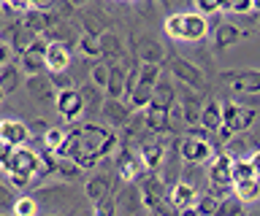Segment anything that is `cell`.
Listing matches in <instances>:
<instances>
[{
    "mask_svg": "<svg viewBox=\"0 0 260 216\" xmlns=\"http://www.w3.org/2000/svg\"><path fill=\"white\" fill-rule=\"evenodd\" d=\"M249 165H252V170H255V176L260 179V149L255 151V154H249Z\"/></svg>",
    "mask_w": 260,
    "mask_h": 216,
    "instance_id": "obj_44",
    "label": "cell"
},
{
    "mask_svg": "<svg viewBox=\"0 0 260 216\" xmlns=\"http://www.w3.org/2000/svg\"><path fill=\"white\" fill-rule=\"evenodd\" d=\"M149 216H154V213H149Z\"/></svg>",
    "mask_w": 260,
    "mask_h": 216,
    "instance_id": "obj_49",
    "label": "cell"
},
{
    "mask_svg": "<svg viewBox=\"0 0 260 216\" xmlns=\"http://www.w3.org/2000/svg\"><path fill=\"white\" fill-rule=\"evenodd\" d=\"M117 195H106L103 200H98V203H92V216H117Z\"/></svg>",
    "mask_w": 260,
    "mask_h": 216,
    "instance_id": "obj_34",
    "label": "cell"
},
{
    "mask_svg": "<svg viewBox=\"0 0 260 216\" xmlns=\"http://www.w3.org/2000/svg\"><path fill=\"white\" fill-rule=\"evenodd\" d=\"M225 11H233V14H252V3H249V0H241V3H225Z\"/></svg>",
    "mask_w": 260,
    "mask_h": 216,
    "instance_id": "obj_43",
    "label": "cell"
},
{
    "mask_svg": "<svg viewBox=\"0 0 260 216\" xmlns=\"http://www.w3.org/2000/svg\"><path fill=\"white\" fill-rule=\"evenodd\" d=\"M133 114H136V111L130 108L125 100H106L101 116H103L111 127H127L130 119H133Z\"/></svg>",
    "mask_w": 260,
    "mask_h": 216,
    "instance_id": "obj_20",
    "label": "cell"
},
{
    "mask_svg": "<svg viewBox=\"0 0 260 216\" xmlns=\"http://www.w3.org/2000/svg\"><path fill=\"white\" fill-rule=\"evenodd\" d=\"M233 195L241 203H255V200H260V179H249V181L239 184V187H233Z\"/></svg>",
    "mask_w": 260,
    "mask_h": 216,
    "instance_id": "obj_27",
    "label": "cell"
},
{
    "mask_svg": "<svg viewBox=\"0 0 260 216\" xmlns=\"http://www.w3.org/2000/svg\"><path fill=\"white\" fill-rule=\"evenodd\" d=\"M119 184H117V176L109 173V170H95L89 179L84 181V195L87 200H92V203H98V200H103L106 195H117Z\"/></svg>",
    "mask_w": 260,
    "mask_h": 216,
    "instance_id": "obj_5",
    "label": "cell"
},
{
    "mask_svg": "<svg viewBox=\"0 0 260 216\" xmlns=\"http://www.w3.org/2000/svg\"><path fill=\"white\" fill-rule=\"evenodd\" d=\"M249 179H257L249 159H233V187H239V184L249 181Z\"/></svg>",
    "mask_w": 260,
    "mask_h": 216,
    "instance_id": "obj_32",
    "label": "cell"
},
{
    "mask_svg": "<svg viewBox=\"0 0 260 216\" xmlns=\"http://www.w3.org/2000/svg\"><path fill=\"white\" fill-rule=\"evenodd\" d=\"M219 81L231 84V90L244 95H260V70H225Z\"/></svg>",
    "mask_w": 260,
    "mask_h": 216,
    "instance_id": "obj_9",
    "label": "cell"
},
{
    "mask_svg": "<svg viewBox=\"0 0 260 216\" xmlns=\"http://www.w3.org/2000/svg\"><path fill=\"white\" fill-rule=\"evenodd\" d=\"M241 30L236 27V25H231V22H219V25L214 27V49L217 52H228L231 46H236L241 41Z\"/></svg>",
    "mask_w": 260,
    "mask_h": 216,
    "instance_id": "obj_22",
    "label": "cell"
},
{
    "mask_svg": "<svg viewBox=\"0 0 260 216\" xmlns=\"http://www.w3.org/2000/svg\"><path fill=\"white\" fill-rule=\"evenodd\" d=\"M195 11L201 14V17H206V14H219V11H225V3H214V0H198L195 3Z\"/></svg>",
    "mask_w": 260,
    "mask_h": 216,
    "instance_id": "obj_40",
    "label": "cell"
},
{
    "mask_svg": "<svg viewBox=\"0 0 260 216\" xmlns=\"http://www.w3.org/2000/svg\"><path fill=\"white\" fill-rule=\"evenodd\" d=\"M176 108H182V116H184V122L195 127V124H201V111H203V103L198 98V92L190 90V87H182L179 90V106Z\"/></svg>",
    "mask_w": 260,
    "mask_h": 216,
    "instance_id": "obj_15",
    "label": "cell"
},
{
    "mask_svg": "<svg viewBox=\"0 0 260 216\" xmlns=\"http://www.w3.org/2000/svg\"><path fill=\"white\" fill-rule=\"evenodd\" d=\"M16 200H19V197L14 195V187H11V184H3V181H0V213L14 211Z\"/></svg>",
    "mask_w": 260,
    "mask_h": 216,
    "instance_id": "obj_39",
    "label": "cell"
},
{
    "mask_svg": "<svg viewBox=\"0 0 260 216\" xmlns=\"http://www.w3.org/2000/svg\"><path fill=\"white\" fill-rule=\"evenodd\" d=\"M176 100H179V87H174V78H171L168 73H162L160 81H157V87H154V95H152L149 108L171 114V108H176Z\"/></svg>",
    "mask_w": 260,
    "mask_h": 216,
    "instance_id": "obj_10",
    "label": "cell"
},
{
    "mask_svg": "<svg viewBox=\"0 0 260 216\" xmlns=\"http://www.w3.org/2000/svg\"><path fill=\"white\" fill-rule=\"evenodd\" d=\"M76 19L81 25V33L89 38H101L103 33H109V17L101 9H81L76 11Z\"/></svg>",
    "mask_w": 260,
    "mask_h": 216,
    "instance_id": "obj_11",
    "label": "cell"
},
{
    "mask_svg": "<svg viewBox=\"0 0 260 216\" xmlns=\"http://www.w3.org/2000/svg\"><path fill=\"white\" fill-rule=\"evenodd\" d=\"M57 114H60L65 122H76V119L84 114V100H81L79 90H68V92H57L54 98Z\"/></svg>",
    "mask_w": 260,
    "mask_h": 216,
    "instance_id": "obj_14",
    "label": "cell"
},
{
    "mask_svg": "<svg viewBox=\"0 0 260 216\" xmlns=\"http://www.w3.org/2000/svg\"><path fill=\"white\" fill-rule=\"evenodd\" d=\"M217 208H219V200L214 195H209V192L195 200V211L201 216H217Z\"/></svg>",
    "mask_w": 260,
    "mask_h": 216,
    "instance_id": "obj_37",
    "label": "cell"
},
{
    "mask_svg": "<svg viewBox=\"0 0 260 216\" xmlns=\"http://www.w3.org/2000/svg\"><path fill=\"white\" fill-rule=\"evenodd\" d=\"M201 127H203L209 135H214V133L222 130V103H219V100H206V103H203Z\"/></svg>",
    "mask_w": 260,
    "mask_h": 216,
    "instance_id": "obj_21",
    "label": "cell"
},
{
    "mask_svg": "<svg viewBox=\"0 0 260 216\" xmlns=\"http://www.w3.org/2000/svg\"><path fill=\"white\" fill-rule=\"evenodd\" d=\"M179 216H201L195 208H187V211H179Z\"/></svg>",
    "mask_w": 260,
    "mask_h": 216,
    "instance_id": "obj_45",
    "label": "cell"
},
{
    "mask_svg": "<svg viewBox=\"0 0 260 216\" xmlns=\"http://www.w3.org/2000/svg\"><path fill=\"white\" fill-rule=\"evenodd\" d=\"M65 138H68V127H49L44 133V146H46L49 154H54V151L65 143Z\"/></svg>",
    "mask_w": 260,
    "mask_h": 216,
    "instance_id": "obj_29",
    "label": "cell"
},
{
    "mask_svg": "<svg viewBox=\"0 0 260 216\" xmlns=\"http://www.w3.org/2000/svg\"><path fill=\"white\" fill-rule=\"evenodd\" d=\"M6 25H8V19H6V17H3V11H0V30H3V27H6Z\"/></svg>",
    "mask_w": 260,
    "mask_h": 216,
    "instance_id": "obj_46",
    "label": "cell"
},
{
    "mask_svg": "<svg viewBox=\"0 0 260 216\" xmlns=\"http://www.w3.org/2000/svg\"><path fill=\"white\" fill-rule=\"evenodd\" d=\"M14 57H16V54H14V49H11V46L0 41V70H3V68H8V65H14Z\"/></svg>",
    "mask_w": 260,
    "mask_h": 216,
    "instance_id": "obj_41",
    "label": "cell"
},
{
    "mask_svg": "<svg viewBox=\"0 0 260 216\" xmlns=\"http://www.w3.org/2000/svg\"><path fill=\"white\" fill-rule=\"evenodd\" d=\"M46 49H49V41L46 38H36L32 46L19 57V65H22V73L24 76H44L46 70Z\"/></svg>",
    "mask_w": 260,
    "mask_h": 216,
    "instance_id": "obj_6",
    "label": "cell"
},
{
    "mask_svg": "<svg viewBox=\"0 0 260 216\" xmlns=\"http://www.w3.org/2000/svg\"><path fill=\"white\" fill-rule=\"evenodd\" d=\"M195 189L187 181H179L176 187L168 189V203L176 208V211H187V208H195Z\"/></svg>",
    "mask_w": 260,
    "mask_h": 216,
    "instance_id": "obj_23",
    "label": "cell"
},
{
    "mask_svg": "<svg viewBox=\"0 0 260 216\" xmlns=\"http://www.w3.org/2000/svg\"><path fill=\"white\" fill-rule=\"evenodd\" d=\"M73 65L71 49L62 44H49L46 49V73H68Z\"/></svg>",
    "mask_w": 260,
    "mask_h": 216,
    "instance_id": "obj_17",
    "label": "cell"
},
{
    "mask_svg": "<svg viewBox=\"0 0 260 216\" xmlns=\"http://www.w3.org/2000/svg\"><path fill=\"white\" fill-rule=\"evenodd\" d=\"M38 208L41 203L32 195H22L14 205V216H38Z\"/></svg>",
    "mask_w": 260,
    "mask_h": 216,
    "instance_id": "obj_33",
    "label": "cell"
},
{
    "mask_svg": "<svg viewBox=\"0 0 260 216\" xmlns=\"http://www.w3.org/2000/svg\"><path fill=\"white\" fill-rule=\"evenodd\" d=\"M114 173H117L125 184H138L144 179V173H146V167L141 162V157H138V151L130 149V143H125V141H122L119 151L114 154Z\"/></svg>",
    "mask_w": 260,
    "mask_h": 216,
    "instance_id": "obj_3",
    "label": "cell"
},
{
    "mask_svg": "<svg viewBox=\"0 0 260 216\" xmlns=\"http://www.w3.org/2000/svg\"><path fill=\"white\" fill-rule=\"evenodd\" d=\"M3 98H6V92H3V90H0V103H3Z\"/></svg>",
    "mask_w": 260,
    "mask_h": 216,
    "instance_id": "obj_47",
    "label": "cell"
},
{
    "mask_svg": "<svg viewBox=\"0 0 260 216\" xmlns=\"http://www.w3.org/2000/svg\"><path fill=\"white\" fill-rule=\"evenodd\" d=\"M79 95H81V100H84V114L87 119H92V116H101L103 114V106H106V92L103 90H98L95 84H81L76 87Z\"/></svg>",
    "mask_w": 260,
    "mask_h": 216,
    "instance_id": "obj_19",
    "label": "cell"
},
{
    "mask_svg": "<svg viewBox=\"0 0 260 216\" xmlns=\"http://www.w3.org/2000/svg\"><path fill=\"white\" fill-rule=\"evenodd\" d=\"M217 216H244V203L236 195H228V197L219 200Z\"/></svg>",
    "mask_w": 260,
    "mask_h": 216,
    "instance_id": "obj_31",
    "label": "cell"
},
{
    "mask_svg": "<svg viewBox=\"0 0 260 216\" xmlns=\"http://www.w3.org/2000/svg\"><path fill=\"white\" fill-rule=\"evenodd\" d=\"M76 52H79L84 60H89V62H98V60L103 57V54H101V44H98V38H89V35H81V38H79Z\"/></svg>",
    "mask_w": 260,
    "mask_h": 216,
    "instance_id": "obj_28",
    "label": "cell"
},
{
    "mask_svg": "<svg viewBox=\"0 0 260 216\" xmlns=\"http://www.w3.org/2000/svg\"><path fill=\"white\" fill-rule=\"evenodd\" d=\"M168 70H171V76H174L182 87H190V90H195V92L206 87V76H203V70L195 65V62L184 60V57H168Z\"/></svg>",
    "mask_w": 260,
    "mask_h": 216,
    "instance_id": "obj_4",
    "label": "cell"
},
{
    "mask_svg": "<svg viewBox=\"0 0 260 216\" xmlns=\"http://www.w3.org/2000/svg\"><path fill=\"white\" fill-rule=\"evenodd\" d=\"M217 154L214 143L211 141H198V138H182V162L184 165H203L211 162Z\"/></svg>",
    "mask_w": 260,
    "mask_h": 216,
    "instance_id": "obj_8",
    "label": "cell"
},
{
    "mask_svg": "<svg viewBox=\"0 0 260 216\" xmlns=\"http://www.w3.org/2000/svg\"><path fill=\"white\" fill-rule=\"evenodd\" d=\"M22 87V68L19 65H8L0 70V90L6 95H14Z\"/></svg>",
    "mask_w": 260,
    "mask_h": 216,
    "instance_id": "obj_26",
    "label": "cell"
},
{
    "mask_svg": "<svg viewBox=\"0 0 260 216\" xmlns=\"http://www.w3.org/2000/svg\"><path fill=\"white\" fill-rule=\"evenodd\" d=\"M166 151H168V143L152 138V135H146V138L138 143V157H141V162L149 173H157L160 167L166 165Z\"/></svg>",
    "mask_w": 260,
    "mask_h": 216,
    "instance_id": "obj_7",
    "label": "cell"
},
{
    "mask_svg": "<svg viewBox=\"0 0 260 216\" xmlns=\"http://www.w3.org/2000/svg\"><path fill=\"white\" fill-rule=\"evenodd\" d=\"M133 54H136L138 62H144V65H162V62H166V49H162V44L154 35L138 38V44L133 46Z\"/></svg>",
    "mask_w": 260,
    "mask_h": 216,
    "instance_id": "obj_12",
    "label": "cell"
},
{
    "mask_svg": "<svg viewBox=\"0 0 260 216\" xmlns=\"http://www.w3.org/2000/svg\"><path fill=\"white\" fill-rule=\"evenodd\" d=\"M54 173H60L65 181H81V176H84V170H81L76 162H71V159L57 162V170H54Z\"/></svg>",
    "mask_w": 260,
    "mask_h": 216,
    "instance_id": "obj_38",
    "label": "cell"
},
{
    "mask_svg": "<svg viewBox=\"0 0 260 216\" xmlns=\"http://www.w3.org/2000/svg\"><path fill=\"white\" fill-rule=\"evenodd\" d=\"M49 81H52L54 92H68V90H76V78H73V73L68 70V73H46Z\"/></svg>",
    "mask_w": 260,
    "mask_h": 216,
    "instance_id": "obj_35",
    "label": "cell"
},
{
    "mask_svg": "<svg viewBox=\"0 0 260 216\" xmlns=\"http://www.w3.org/2000/svg\"><path fill=\"white\" fill-rule=\"evenodd\" d=\"M24 87H27L30 98L36 100V103H46V100L57 98L54 87H52V81H49V76H30L27 81H24Z\"/></svg>",
    "mask_w": 260,
    "mask_h": 216,
    "instance_id": "obj_25",
    "label": "cell"
},
{
    "mask_svg": "<svg viewBox=\"0 0 260 216\" xmlns=\"http://www.w3.org/2000/svg\"><path fill=\"white\" fill-rule=\"evenodd\" d=\"M98 44H101V54L109 60V65H117V62H122L127 57V46H125V41H122V35L111 33V30L98 38Z\"/></svg>",
    "mask_w": 260,
    "mask_h": 216,
    "instance_id": "obj_16",
    "label": "cell"
},
{
    "mask_svg": "<svg viewBox=\"0 0 260 216\" xmlns=\"http://www.w3.org/2000/svg\"><path fill=\"white\" fill-rule=\"evenodd\" d=\"M166 33L174 41L182 44H198L209 33V17H201L198 11H184V14H171L166 19Z\"/></svg>",
    "mask_w": 260,
    "mask_h": 216,
    "instance_id": "obj_1",
    "label": "cell"
},
{
    "mask_svg": "<svg viewBox=\"0 0 260 216\" xmlns=\"http://www.w3.org/2000/svg\"><path fill=\"white\" fill-rule=\"evenodd\" d=\"M0 216H6V213H0Z\"/></svg>",
    "mask_w": 260,
    "mask_h": 216,
    "instance_id": "obj_48",
    "label": "cell"
},
{
    "mask_svg": "<svg viewBox=\"0 0 260 216\" xmlns=\"http://www.w3.org/2000/svg\"><path fill=\"white\" fill-rule=\"evenodd\" d=\"M109 73H111L109 62H95L92 70H89V84H95L98 90L106 92V87H109Z\"/></svg>",
    "mask_w": 260,
    "mask_h": 216,
    "instance_id": "obj_30",
    "label": "cell"
},
{
    "mask_svg": "<svg viewBox=\"0 0 260 216\" xmlns=\"http://www.w3.org/2000/svg\"><path fill=\"white\" fill-rule=\"evenodd\" d=\"M239 114H241V106L233 100H225L222 103V127H228V130L233 133L236 122H239Z\"/></svg>",
    "mask_w": 260,
    "mask_h": 216,
    "instance_id": "obj_36",
    "label": "cell"
},
{
    "mask_svg": "<svg viewBox=\"0 0 260 216\" xmlns=\"http://www.w3.org/2000/svg\"><path fill=\"white\" fill-rule=\"evenodd\" d=\"M30 127L22 122V119H0V141L8 143V146H14V149H22V146H27V141H30Z\"/></svg>",
    "mask_w": 260,
    "mask_h": 216,
    "instance_id": "obj_13",
    "label": "cell"
},
{
    "mask_svg": "<svg viewBox=\"0 0 260 216\" xmlns=\"http://www.w3.org/2000/svg\"><path fill=\"white\" fill-rule=\"evenodd\" d=\"M11 157H14V146H8V143L0 141V170H6V167H8Z\"/></svg>",
    "mask_w": 260,
    "mask_h": 216,
    "instance_id": "obj_42",
    "label": "cell"
},
{
    "mask_svg": "<svg viewBox=\"0 0 260 216\" xmlns=\"http://www.w3.org/2000/svg\"><path fill=\"white\" fill-rule=\"evenodd\" d=\"M127 70L122 62L111 65V73H109V87H106V98L109 100H122L125 98V84H127Z\"/></svg>",
    "mask_w": 260,
    "mask_h": 216,
    "instance_id": "obj_24",
    "label": "cell"
},
{
    "mask_svg": "<svg viewBox=\"0 0 260 216\" xmlns=\"http://www.w3.org/2000/svg\"><path fill=\"white\" fill-rule=\"evenodd\" d=\"M81 35H84V33H79L73 22H62V19H60L44 38H46L49 44H62V46H68V49H76Z\"/></svg>",
    "mask_w": 260,
    "mask_h": 216,
    "instance_id": "obj_18",
    "label": "cell"
},
{
    "mask_svg": "<svg viewBox=\"0 0 260 216\" xmlns=\"http://www.w3.org/2000/svg\"><path fill=\"white\" fill-rule=\"evenodd\" d=\"M206 179H209V187H211L209 195H214L217 200L228 197L233 189V157H228L225 151H217L214 159H211V165H209Z\"/></svg>",
    "mask_w": 260,
    "mask_h": 216,
    "instance_id": "obj_2",
    "label": "cell"
}]
</instances>
